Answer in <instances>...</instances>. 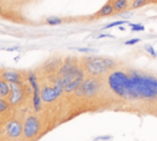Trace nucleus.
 I'll return each mask as SVG.
<instances>
[{
  "instance_id": "nucleus-18",
  "label": "nucleus",
  "mask_w": 157,
  "mask_h": 141,
  "mask_svg": "<svg viewBox=\"0 0 157 141\" xmlns=\"http://www.w3.org/2000/svg\"><path fill=\"white\" fill-rule=\"evenodd\" d=\"M146 1H147V0H134L132 4H131V7H132V9H139V7L144 6V5L146 4Z\"/></svg>"
},
{
  "instance_id": "nucleus-26",
  "label": "nucleus",
  "mask_w": 157,
  "mask_h": 141,
  "mask_svg": "<svg viewBox=\"0 0 157 141\" xmlns=\"http://www.w3.org/2000/svg\"><path fill=\"white\" fill-rule=\"evenodd\" d=\"M119 29H120V31H124V29H125V28H124V27H123V26H119Z\"/></svg>"
},
{
  "instance_id": "nucleus-23",
  "label": "nucleus",
  "mask_w": 157,
  "mask_h": 141,
  "mask_svg": "<svg viewBox=\"0 0 157 141\" xmlns=\"http://www.w3.org/2000/svg\"><path fill=\"white\" fill-rule=\"evenodd\" d=\"M105 37L112 38V37H114V36H113V34H109V33H102V34H99V36H98V38H105Z\"/></svg>"
},
{
  "instance_id": "nucleus-17",
  "label": "nucleus",
  "mask_w": 157,
  "mask_h": 141,
  "mask_svg": "<svg viewBox=\"0 0 157 141\" xmlns=\"http://www.w3.org/2000/svg\"><path fill=\"white\" fill-rule=\"evenodd\" d=\"M124 23H128L126 21H124V20H120V21H114V22H112V23H108L104 28L105 29H108V28H112V27H117V26H123Z\"/></svg>"
},
{
  "instance_id": "nucleus-19",
  "label": "nucleus",
  "mask_w": 157,
  "mask_h": 141,
  "mask_svg": "<svg viewBox=\"0 0 157 141\" xmlns=\"http://www.w3.org/2000/svg\"><path fill=\"white\" fill-rule=\"evenodd\" d=\"M7 108H9V103L1 97L0 98V113H4V112H6L7 110Z\"/></svg>"
},
{
  "instance_id": "nucleus-24",
  "label": "nucleus",
  "mask_w": 157,
  "mask_h": 141,
  "mask_svg": "<svg viewBox=\"0 0 157 141\" xmlns=\"http://www.w3.org/2000/svg\"><path fill=\"white\" fill-rule=\"evenodd\" d=\"M5 50H6V51H15V50H18V47H12V48H6Z\"/></svg>"
},
{
  "instance_id": "nucleus-13",
  "label": "nucleus",
  "mask_w": 157,
  "mask_h": 141,
  "mask_svg": "<svg viewBox=\"0 0 157 141\" xmlns=\"http://www.w3.org/2000/svg\"><path fill=\"white\" fill-rule=\"evenodd\" d=\"M75 69H76V66L72 65L71 63H65V64L60 67V70H59V75H60V76H65V75L72 72Z\"/></svg>"
},
{
  "instance_id": "nucleus-10",
  "label": "nucleus",
  "mask_w": 157,
  "mask_h": 141,
  "mask_svg": "<svg viewBox=\"0 0 157 141\" xmlns=\"http://www.w3.org/2000/svg\"><path fill=\"white\" fill-rule=\"evenodd\" d=\"M83 82V76H78V77H76V78H74L70 83H67L66 86H65V92H72V91H76L80 86H81V83Z\"/></svg>"
},
{
  "instance_id": "nucleus-12",
  "label": "nucleus",
  "mask_w": 157,
  "mask_h": 141,
  "mask_svg": "<svg viewBox=\"0 0 157 141\" xmlns=\"http://www.w3.org/2000/svg\"><path fill=\"white\" fill-rule=\"evenodd\" d=\"M10 94V85L6 80L0 78V97H6Z\"/></svg>"
},
{
  "instance_id": "nucleus-6",
  "label": "nucleus",
  "mask_w": 157,
  "mask_h": 141,
  "mask_svg": "<svg viewBox=\"0 0 157 141\" xmlns=\"http://www.w3.org/2000/svg\"><path fill=\"white\" fill-rule=\"evenodd\" d=\"M28 81H29V85L33 88V107H34V110L38 112L40 109L42 97L39 94V86H38V82H37V77L33 72H31L28 75Z\"/></svg>"
},
{
  "instance_id": "nucleus-11",
  "label": "nucleus",
  "mask_w": 157,
  "mask_h": 141,
  "mask_svg": "<svg viewBox=\"0 0 157 141\" xmlns=\"http://www.w3.org/2000/svg\"><path fill=\"white\" fill-rule=\"evenodd\" d=\"M114 11V7H113V4H105L101 7V10L96 13L97 16H109L112 15Z\"/></svg>"
},
{
  "instance_id": "nucleus-27",
  "label": "nucleus",
  "mask_w": 157,
  "mask_h": 141,
  "mask_svg": "<svg viewBox=\"0 0 157 141\" xmlns=\"http://www.w3.org/2000/svg\"><path fill=\"white\" fill-rule=\"evenodd\" d=\"M0 12H1V6H0Z\"/></svg>"
},
{
  "instance_id": "nucleus-22",
  "label": "nucleus",
  "mask_w": 157,
  "mask_h": 141,
  "mask_svg": "<svg viewBox=\"0 0 157 141\" xmlns=\"http://www.w3.org/2000/svg\"><path fill=\"white\" fill-rule=\"evenodd\" d=\"M78 51L81 53H90V51H94V49H91V48H77Z\"/></svg>"
},
{
  "instance_id": "nucleus-4",
  "label": "nucleus",
  "mask_w": 157,
  "mask_h": 141,
  "mask_svg": "<svg viewBox=\"0 0 157 141\" xmlns=\"http://www.w3.org/2000/svg\"><path fill=\"white\" fill-rule=\"evenodd\" d=\"M64 90H65V87H64L59 81H56L53 87L45 86V87L42 90V92H40L42 101H44V102H47V103L53 102V101H55V99L63 93Z\"/></svg>"
},
{
  "instance_id": "nucleus-3",
  "label": "nucleus",
  "mask_w": 157,
  "mask_h": 141,
  "mask_svg": "<svg viewBox=\"0 0 157 141\" xmlns=\"http://www.w3.org/2000/svg\"><path fill=\"white\" fill-rule=\"evenodd\" d=\"M99 90H101V82L96 78H88L81 83V86L75 91V93L77 96L92 97V96L97 94Z\"/></svg>"
},
{
  "instance_id": "nucleus-1",
  "label": "nucleus",
  "mask_w": 157,
  "mask_h": 141,
  "mask_svg": "<svg viewBox=\"0 0 157 141\" xmlns=\"http://www.w3.org/2000/svg\"><path fill=\"white\" fill-rule=\"evenodd\" d=\"M110 90L124 99H156L157 77L139 71H114L108 77Z\"/></svg>"
},
{
  "instance_id": "nucleus-7",
  "label": "nucleus",
  "mask_w": 157,
  "mask_h": 141,
  "mask_svg": "<svg viewBox=\"0 0 157 141\" xmlns=\"http://www.w3.org/2000/svg\"><path fill=\"white\" fill-rule=\"evenodd\" d=\"M10 104L16 105L23 98V90L21 83H10Z\"/></svg>"
},
{
  "instance_id": "nucleus-14",
  "label": "nucleus",
  "mask_w": 157,
  "mask_h": 141,
  "mask_svg": "<svg viewBox=\"0 0 157 141\" xmlns=\"http://www.w3.org/2000/svg\"><path fill=\"white\" fill-rule=\"evenodd\" d=\"M113 7L114 11H123L128 7V0H114Z\"/></svg>"
},
{
  "instance_id": "nucleus-20",
  "label": "nucleus",
  "mask_w": 157,
  "mask_h": 141,
  "mask_svg": "<svg viewBox=\"0 0 157 141\" xmlns=\"http://www.w3.org/2000/svg\"><path fill=\"white\" fill-rule=\"evenodd\" d=\"M145 50L150 54V55H152V56H155L156 58V55H157V51L155 50V48L152 47V45H150V44H147V45H145Z\"/></svg>"
},
{
  "instance_id": "nucleus-8",
  "label": "nucleus",
  "mask_w": 157,
  "mask_h": 141,
  "mask_svg": "<svg viewBox=\"0 0 157 141\" xmlns=\"http://www.w3.org/2000/svg\"><path fill=\"white\" fill-rule=\"evenodd\" d=\"M23 132V125L18 120H12L6 125V134L11 139L18 137Z\"/></svg>"
},
{
  "instance_id": "nucleus-15",
  "label": "nucleus",
  "mask_w": 157,
  "mask_h": 141,
  "mask_svg": "<svg viewBox=\"0 0 157 141\" xmlns=\"http://www.w3.org/2000/svg\"><path fill=\"white\" fill-rule=\"evenodd\" d=\"M45 21H47V23L50 25V26H58V25H60V23L63 22L61 18L55 17V16H50V17H48Z\"/></svg>"
},
{
  "instance_id": "nucleus-16",
  "label": "nucleus",
  "mask_w": 157,
  "mask_h": 141,
  "mask_svg": "<svg viewBox=\"0 0 157 141\" xmlns=\"http://www.w3.org/2000/svg\"><path fill=\"white\" fill-rule=\"evenodd\" d=\"M129 26L131 27V31H134V32H142V31H145V26L140 25V23H129Z\"/></svg>"
},
{
  "instance_id": "nucleus-9",
  "label": "nucleus",
  "mask_w": 157,
  "mask_h": 141,
  "mask_svg": "<svg viewBox=\"0 0 157 141\" xmlns=\"http://www.w3.org/2000/svg\"><path fill=\"white\" fill-rule=\"evenodd\" d=\"M2 78L9 83H21V74L15 70H5L2 72Z\"/></svg>"
},
{
  "instance_id": "nucleus-25",
  "label": "nucleus",
  "mask_w": 157,
  "mask_h": 141,
  "mask_svg": "<svg viewBox=\"0 0 157 141\" xmlns=\"http://www.w3.org/2000/svg\"><path fill=\"white\" fill-rule=\"evenodd\" d=\"M110 136H101V137H96L94 140H109Z\"/></svg>"
},
{
  "instance_id": "nucleus-28",
  "label": "nucleus",
  "mask_w": 157,
  "mask_h": 141,
  "mask_svg": "<svg viewBox=\"0 0 157 141\" xmlns=\"http://www.w3.org/2000/svg\"><path fill=\"white\" fill-rule=\"evenodd\" d=\"M156 58H157V55H156Z\"/></svg>"
},
{
  "instance_id": "nucleus-21",
  "label": "nucleus",
  "mask_w": 157,
  "mask_h": 141,
  "mask_svg": "<svg viewBox=\"0 0 157 141\" xmlns=\"http://www.w3.org/2000/svg\"><path fill=\"white\" fill-rule=\"evenodd\" d=\"M140 40H141L140 38H132V39H129V40H126V42H125V45H134V44L139 43Z\"/></svg>"
},
{
  "instance_id": "nucleus-5",
  "label": "nucleus",
  "mask_w": 157,
  "mask_h": 141,
  "mask_svg": "<svg viewBox=\"0 0 157 141\" xmlns=\"http://www.w3.org/2000/svg\"><path fill=\"white\" fill-rule=\"evenodd\" d=\"M39 126H40V123L38 118L36 115H29L23 124V135L27 139L34 137L39 131Z\"/></svg>"
},
{
  "instance_id": "nucleus-2",
  "label": "nucleus",
  "mask_w": 157,
  "mask_h": 141,
  "mask_svg": "<svg viewBox=\"0 0 157 141\" xmlns=\"http://www.w3.org/2000/svg\"><path fill=\"white\" fill-rule=\"evenodd\" d=\"M115 66V61L105 56H90L85 60V67L91 75H101Z\"/></svg>"
}]
</instances>
